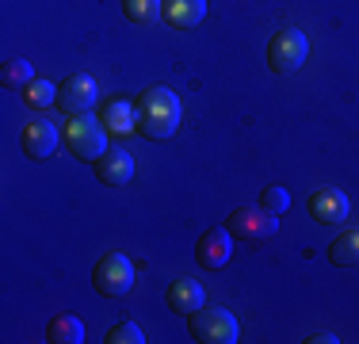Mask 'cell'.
<instances>
[{
    "mask_svg": "<svg viewBox=\"0 0 359 344\" xmlns=\"http://www.w3.org/2000/svg\"><path fill=\"white\" fill-rule=\"evenodd\" d=\"M306 54H310L306 34L298 27H283V31L271 34V42H268V69L271 73H298Z\"/></svg>",
    "mask_w": 359,
    "mask_h": 344,
    "instance_id": "obj_5",
    "label": "cell"
},
{
    "mask_svg": "<svg viewBox=\"0 0 359 344\" xmlns=\"http://www.w3.org/2000/svg\"><path fill=\"white\" fill-rule=\"evenodd\" d=\"M187 325H191V337L199 344H237V337H241V325L226 306L203 303L195 314H187Z\"/></svg>",
    "mask_w": 359,
    "mask_h": 344,
    "instance_id": "obj_2",
    "label": "cell"
},
{
    "mask_svg": "<svg viewBox=\"0 0 359 344\" xmlns=\"http://www.w3.org/2000/svg\"><path fill=\"white\" fill-rule=\"evenodd\" d=\"M161 8H165V0H123V12L130 23H142V27H149V23L161 20Z\"/></svg>",
    "mask_w": 359,
    "mask_h": 344,
    "instance_id": "obj_17",
    "label": "cell"
},
{
    "mask_svg": "<svg viewBox=\"0 0 359 344\" xmlns=\"http://www.w3.org/2000/svg\"><path fill=\"white\" fill-rule=\"evenodd\" d=\"M134 115H138V134L153 138V142H165L180 131V119H184V107H180V96L168 88H149L134 100Z\"/></svg>",
    "mask_w": 359,
    "mask_h": 344,
    "instance_id": "obj_1",
    "label": "cell"
},
{
    "mask_svg": "<svg viewBox=\"0 0 359 344\" xmlns=\"http://www.w3.org/2000/svg\"><path fill=\"white\" fill-rule=\"evenodd\" d=\"M203 15H207V0H165V8H161V20L176 31L199 27Z\"/></svg>",
    "mask_w": 359,
    "mask_h": 344,
    "instance_id": "obj_12",
    "label": "cell"
},
{
    "mask_svg": "<svg viewBox=\"0 0 359 344\" xmlns=\"http://www.w3.org/2000/svg\"><path fill=\"white\" fill-rule=\"evenodd\" d=\"M306 211H310V218L321 222V226H340V222L348 218V195L340 192V187H321V192L310 195Z\"/></svg>",
    "mask_w": 359,
    "mask_h": 344,
    "instance_id": "obj_10",
    "label": "cell"
},
{
    "mask_svg": "<svg viewBox=\"0 0 359 344\" xmlns=\"http://www.w3.org/2000/svg\"><path fill=\"white\" fill-rule=\"evenodd\" d=\"M130 176H134V157L126 150H107L104 157L96 161V180L107 184V187L130 184Z\"/></svg>",
    "mask_w": 359,
    "mask_h": 344,
    "instance_id": "obj_11",
    "label": "cell"
},
{
    "mask_svg": "<svg viewBox=\"0 0 359 344\" xmlns=\"http://www.w3.org/2000/svg\"><path fill=\"white\" fill-rule=\"evenodd\" d=\"M229 256H233V234H229L226 226L207 230V234L199 237V245H195V260H199L207 272L226 268V264H229Z\"/></svg>",
    "mask_w": 359,
    "mask_h": 344,
    "instance_id": "obj_9",
    "label": "cell"
},
{
    "mask_svg": "<svg viewBox=\"0 0 359 344\" xmlns=\"http://www.w3.org/2000/svg\"><path fill=\"white\" fill-rule=\"evenodd\" d=\"M107 344H145V333H142V325L138 322H118V325H111L107 329Z\"/></svg>",
    "mask_w": 359,
    "mask_h": 344,
    "instance_id": "obj_20",
    "label": "cell"
},
{
    "mask_svg": "<svg viewBox=\"0 0 359 344\" xmlns=\"http://www.w3.org/2000/svg\"><path fill=\"white\" fill-rule=\"evenodd\" d=\"M23 103L27 107H50V103H57V88H54V81H42V77H35V81L23 88Z\"/></svg>",
    "mask_w": 359,
    "mask_h": 344,
    "instance_id": "obj_19",
    "label": "cell"
},
{
    "mask_svg": "<svg viewBox=\"0 0 359 344\" xmlns=\"http://www.w3.org/2000/svg\"><path fill=\"white\" fill-rule=\"evenodd\" d=\"M310 344H337L340 337H332V333H313V337H306Z\"/></svg>",
    "mask_w": 359,
    "mask_h": 344,
    "instance_id": "obj_22",
    "label": "cell"
},
{
    "mask_svg": "<svg viewBox=\"0 0 359 344\" xmlns=\"http://www.w3.org/2000/svg\"><path fill=\"white\" fill-rule=\"evenodd\" d=\"M100 119H104V126L111 134H134V131H138L134 103H126V100H107L104 111H100Z\"/></svg>",
    "mask_w": 359,
    "mask_h": 344,
    "instance_id": "obj_14",
    "label": "cell"
},
{
    "mask_svg": "<svg viewBox=\"0 0 359 344\" xmlns=\"http://www.w3.org/2000/svg\"><path fill=\"white\" fill-rule=\"evenodd\" d=\"M92 283L104 298H123L134 287V264L126 253H104L100 264L92 268Z\"/></svg>",
    "mask_w": 359,
    "mask_h": 344,
    "instance_id": "obj_6",
    "label": "cell"
},
{
    "mask_svg": "<svg viewBox=\"0 0 359 344\" xmlns=\"http://www.w3.org/2000/svg\"><path fill=\"white\" fill-rule=\"evenodd\" d=\"M46 340L50 344H81L84 340V322L76 314H57L46 325Z\"/></svg>",
    "mask_w": 359,
    "mask_h": 344,
    "instance_id": "obj_15",
    "label": "cell"
},
{
    "mask_svg": "<svg viewBox=\"0 0 359 344\" xmlns=\"http://www.w3.org/2000/svg\"><path fill=\"white\" fill-rule=\"evenodd\" d=\"M165 303L172 314H195V310L207 303V295H203V287L195 279H176L172 287L165 291Z\"/></svg>",
    "mask_w": 359,
    "mask_h": 344,
    "instance_id": "obj_13",
    "label": "cell"
},
{
    "mask_svg": "<svg viewBox=\"0 0 359 344\" xmlns=\"http://www.w3.org/2000/svg\"><path fill=\"white\" fill-rule=\"evenodd\" d=\"M92 103H96V81L88 73H69L62 84H57V107L65 115H88Z\"/></svg>",
    "mask_w": 359,
    "mask_h": 344,
    "instance_id": "obj_7",
    "label": "cell"
},
{
    "mask_svg": "<svg viewBox=\"0 0 359 344\" xmlns=\"http://www.w3.org/2000/svg\"><path fill=\"white\" fill-rule=\"evenodd\" d=\"M57 142H62V134H57V126L46 123V119H31L20 134V145L31 161H50L57 153Z\"/></svg>",
    "mask_w": 359,
    "mask_h": 344,
    "instance_id": "obj_8",
    "label": "cell"
},
{
    "mask_svg": "<svg viewBox=\"0 0 359 344\" xmlns=\"http://www.w3.org/2000/svg\"><path fill=\"white\" fill-rule=\"evenodd\" d=\"M260 206H264V211H271V214H283L290 206V192H287V187H276V184L264 187V192H260Z\"/></svg>",
    "mask_w": 359,
    "mask_h": 344,
    "instance_id": "obj_21",
    "label": "cell"
},
{
    "mask_svg": "<svg viewBox=\"0 0 359 344\" xmlns=\"http://www.w3.org/2000/svg\"><path fill=\"white\" fill-rule=\"evenodd\" d=\"M226 230L245 245H264L268 237L279 234V214L264 211V206H237L226 218Z\"/></svg>",
    "mask_w": 359,
    "mask_h": 344,
    "instance_id": "obj_4",
    "label": "cell"
},
{
    "mask_svg": "<svg viewBox=\"0 0 359 344\" xmlns=\"http://www.w3.org/2000/svg\"><path fill=\"white\" fill-rule=\"evenodd\" d=\"M329 260L337 268H359V226L355 230H344L337 241L329 245Z\"/></svg>",
    "mask_w": 359,
    "mask_h": 344,
    "instance_id": "obj_16",
    "label": "cell"
},
{
    "mask_svg": "<svg viewBox=\"0 0 359 344\" xmlns=\"http://www.w3.org/2000/svg\"><path fill=\"white\" fill-rule=\"evenodd\" d=\"M0 81H4V88L12 92H23L31 81H35V65L27 62V58H15V62L4 65V73H0Z\"/></svg>",
    "mask_w": 359,
    "mask_h": 344,
    "instance_id": "obj_18",
    "label": "cell"
},
{
    "mask_svg": "<svg viewBox=\"0 0 359 344\" xmlns=\"http://www.w3.org/2000/svg\"><path fill=\"white\" fill-rule=\"evenodd\" d=\"M65 145H69L73 157L81 161H100L107 153V126L104 119H92V115H73L65 123Z\"/></svg>",
    "mask_w": 359,
    "mask_h": 344,
    "instance_id": "obj_3",
    "label": "cell"
}]
</instances>
